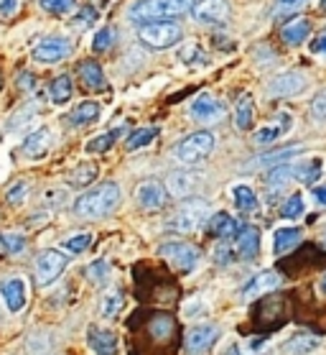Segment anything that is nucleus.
Listing matches in <instances>:
<instances>
[{
	"label": "nucleus",
	"mask_w": 326,
	"mask_h": 355,
	"mask_svg": "<svg viewBox=\"0 0 326 355\" xmlns=\"http://www.w3.org/2000/svg\"><path fill=\"white\" fill-rule=\"evenodd\" d=\"M120 197H123V192H120L118 182H105V184H100L92 192H84L80 200L74 202V215L89 220L105 218L107 212L118 207Z\"/></svg>",
	"instance_id": "f257e3e1"
},
{
	"label": "nucleus",
	"mask_w": 326,
	"mask_h": 355,
	"mask_svg": "<svg viewBox=\"0 0 326 355\" xmlns=\"http://www.w3.org/2000/svg\"><path fill=\"white\" fill-rule=\"evenodd\" d=\"M194 8V0H138L130 8L133 21H168L186 16Z\"/></svg>",
	"instance_id": "f03ea898"
},
{
	"label": "nucleus",
	"mask_w": 326,
	"mask_h": 355,
	"mask_svg": "<svg viewBox=\"0 0 326 355\" xmlns=\"http://www.w3.org/2000/svg\"><path fill=\"white\" fill-rule=\"evenodd\" d=\"M181 26L174 21H145L138 26V39L151 49H168L181 39Z\"/></svg>",
	"instance_id": "7ed1b4c3"
},
{
	"label": "nucleus",
	"mask_w": 326,
	"mask_h": 355,
	"mask_svg": "<svg viewBox=\"0 0 326 355\" xmlns=\"http://www.w3.org/2000/svg\"><path fill=\"white\" fill-rule=\"evenodd\" d=\"M212 148H215V136L209 130H199V133L186 136L181 144H176L174 156L181 164H197L201 159H207L212 154Z\"/></svg>",
	"instance_id": "20e7f679"
},
{
	"label": "nucleus",
	"mask_w": 326,
	"mask_h": 355,
	"mask_svg": "<svg viewBox=\"0 0 326 355\" xmlns=\"http://www.w3.org/2000/svg\"><path fill=\"white\" fill-rule=\"evenodd\" d=\"M209 212V205L204 200H186L183 207L168 220V227L176 233H197L204 225V218Z\"/></svg>",
	"instance_id": "39448f33"
},
{
	"label": "nucleus",
	"mask_w": 326,
	"mask_h": 355,
	"mask_svg": "<svg viewBox=\"0 0 326 355\" xmlns=\"http://www.w3.org/2000/svg\"><path fill=\"white\" fill-rule=\"evenodd\" d=\"M66 263H69V259L64 256L62 250H54V248L44 250L39 259H36V279H39L41 286H48L51 282H56L62 276L64 268H66Z\"/></svg>",
	"instance_id": "423d86ee"
},
{
	"label": "nucleus",
	"mask_w": 326,
	"mask_h": 355,
	"mask_svg": "<svg viewBox=\"0 0 326 355\" xmlns=\"http://www.w3.org/2000/svg\"><path fill=\"white\" fill-rule=\"evenodd\" d=\"M72 54V41L64 39V36H48V39H41L36 46H33L31 57L36 62H44V64H54V62H62Z\"/></svg>",
	"instance_id": "0eeeda50"
},
{
	"label": "nucleus",
	"mask_w": 326,
	"mask_h": 355,
	"mask_svg": "<svg viewBox=\"0 0 326 355\" xmlns=\"http://www.w3.org/2000/svg\"><path fill=\"white\" fill-rule=\"evenodd\" d=\"M217 338H219V327H215V324H197V327H191L186 332L183 350H186V355H204L217 343Z\"/></svg>",
	"instance_id": "6e6552de"
},
{
	"label": "nucleus",
	"mask_w": 326,
	"mask_h": 355,
	"mask_svg": "<svg viewBox=\"0 0 326 355\" xmlns=\"http://www.w3.org/2000/svg\"><path fill=\"white\" fill-rule=\"evenodd\" d=\"M161 253H163L176 268H181V271H191V268L197 266V261H199V250L181 241L163 243V245H161Z\"/></svg>",
	"instance_id": "1a4fd4ad"
},
{
	"label": "nucleus",
	"mask_w": 326,
	"mask_h": 355,
	"mask_svg": "<svg viewBox=\"0 0 326 355\" xmlns=\"http://www.w3.org/2000/svg\"><path fill=\"white\" fill-rule=\"evenodd\" d=\"M306 85H309V80H306L301 72H286V74L273 77V80L268 82V95L271 97H291V95L303 92Z\"/></svg>",
	"instance_id": "9d476101"
},
{
	"label": "nucleus",
	"mask_w": 326,
	"mask_h": 355,
	"mask_svg": "<svg viewBox=\"0 0 326 355\" xmlns=\"http://www.w3.org/2000/svg\"><path fill=\"white\" fill-rule=\"evenodd\" d=\"M224 115V105L217 100V97H212L209 92H201L194 103H191V118L199 123H215L219 121Z\"/></svg>",
	"instance_id": "9b49d317"
},
{
	"label": "nucleus",
	"mask_w": 326,
	"mask_h": 355,
	"mask_svg": "<svg viewBox=\"0 0 326 355\" xmlns=\"http://www.w3.org/2000/svg\"><path fill=\"white\" fill-rule=\"evenodd\" d=\"M166 187L161 184L159 179H145L143 184L138 187V205L145 207V210H159L166 205Z\"/></svg>",
	"instance_id": "f8f14e48"
},
{
	"label": "nucleus",
	"mask_w": 326,
	"mask_h": 355,
	"mask_svg": "<svg viewBox=\"0 0 326 355\" xmlns=\"http://www.w3.org/2000/svg\"><path fill=\"white\" fill-rule=\"evenodd\" d=\"M194 18L199 21V24H207V26H215V24H222L230 8H227V3L224 0H201L197 3L194 8H191Z\"/></svg>",
	"instance_id": "ddd939ff"
},
{
	"label": "nucleus",
	"mask_w": 326,
	"mask_h": 355,
	"mask_svg": "<svg viewBox=\"0 0 326 355\" xmlns=\"http://www.w3.org/2000/svg\"><path fill=\"white\" fill-rule=\"evenodd\" d=\"M0 294H3V299H6V304H8L10 312H21V309L26 307V299H28L26 294H28V289H26L24 279H18V276L6 279L3 286H0Z\"/></svg>",
	"instance_id": "4468645a"
},
{
	"label": "nucleus",
	"mask_w": 326,
	"mask_h": 355,
	"mask_svg": "<svg viewBox=\"0 0 326 355\" xmlns=\"http://www.w3.org/2000/svg\"><path fill=\"white\" fill-rule=\"evenodd\" d=\"M237 253L245 261H253L260 253V230L255 225H245L237 233Z\"/></svg>",
	"instance_id": "2eb2a0df"
},
{
	"label": "nucleus",
	"mask_w": 326,
	"mask_h": 355,
	"mask_svg": "<svg viewBox=\"0 0 326 355\" xmlns=\"http://www.w3.org/2000/svg\"><path fill=\"white\" fill-rule=\"evenodd\" d=\"M280 286V276L275 271H263V274H257L253 282L247 284L245 289H242V299H255L265 294V291H273Z\"/></svg>",
	"instance_id": "dca6fc26"
},
{
	"label": "nucleus",
	"mask_w": 326,
	"mask_h": 355,
	"mask_svg": "<svg viewBox=\"0 0 326 355\" xmlns=\"http://www.w3.org/2000/svg\"><path fill=\"white\" fill-rule=\"evenodd\" d=\"M291 174L293 179H298L301 184H314L318 182V177L324 174V162L314 156V159H306V162H298V164H291Z\"/></svg>",
	"instance_id": "f3484780"
},
{
	"label": "nucleus",
	"mask_w": 326,
	"mask_h": 355,
	"mask_svg": "<svg viewBox=\"0 0 326 355\" xmlns=\"http://www.w3.org/2000/svg\"><path fill=\"white\" fill-rule=\"evenodd\" d=\"M288 130H291V115L288 113H280L275 118V123H268L263 128L255 133V141L257 144H273V141H278L280 136H286Z\"/></svg>",
	"instance_id": "a211bd4d"
},
{
	"label": "nucleus",
	"mask_w": 326,
	"mask_h": 355,
	"mask_svg": "<svg viewBox=\"0 0 326 355\" xmlns=\"http://www.w3.org/2000/svg\"><path fill=\"white\" fill-rule=\"evenodd\" d=\"M89 345L97 355H115L118 350V338L110 330H100V327H89Z\"/></svg>",
	"instance_id": "6ab92c4d"
},
{
	"label": "nucleus",
	"mask_w": 326,
	"mask_h": 355,
	"mask_svg": "<svg viewBox=\"0 0 326 355\" xmlns=\"http://www.w3.org/2000/svg\"><path fill=\"white\" fill-rule=\"evenodd\" d=\"M301 243V230L298 227H278L273 233V253L275 256H283L291 248H296Z\"/></svg>",
	"instance_id": "aec40b11"
},
{
	"label": "nucleus",
	"mask_w": 326,
	"mask_h": 355,
	"mask_svg": "<svg viewBox=\"0 0 326 355\" xmlns=\"http://www.w3.org/2000/svg\"><path fill=\"white\" fill-rule=\"evenodd\" d=\"M207 230L215 235V238H232V235L237 233V223H235V218L227 215V212H215L207 223Z\"/></svg>",
	"instance_id": "412c9836"
},
{
	"label": "nucleus",
	"mask_w": 326,
	"mask_h": 355,
	"mask_svg": "<svg viewBox=\"0 0 326 355\" xmlns=\"http://www.w3.org/2000/svg\"><path fill=\"white\" fill-rule=\"evenodd\" d=\"M97 118H100V105L92 103V100H87V103H80L72 113L66 115V123H69V125H87V123L97 121Z\"/></svg>",
	"instance_id": "4be33fe9"
},
{
	"label": "nucleus",
	"mask_w": 326,
	"mask_h": 355,
	"mask_svg": "<svg viewBox=\"0 0 326 355\" xmlns=\"http://www.w3.org/2000/svg\"><path fill=\"white\" fill-rule=\"evenodd\" d=\"M311 33V21L309 18H296V21H291V24L283 26V31H280V36H283V41L286 44H301V41H306V36Z\"/></svg>",
	"instance_id": "5701e85b"
},
{
	"label": "nucleus",
	"mask_w": 326,
	"mask_h": 355,
	"mask_svg": "<svg viewBox=\"0 0 326 355\" xmlns=\"http://www.w3.org/2000/svg\"><path fill=\"white\" fill-rule=\"evenodd\" d=\"M318 347V338H314V335H309V332H301V335H296V338H291L283 345V353L288 355H309L311 350H316Z\"/></svg>",
	"instance_id": "b1692460"
},
{
	"label": "nucleus",
	"mask_w": 326,
	"mask_h": 355,
	"mask_svg": "<svg viewBox=\"0 0 326 355\" xmlns=\"http://www.w3.org/2000/svg\"><path fill=\"white\" fill-rule=\"evenodd\" d=\"M77 69H80L82 80L87 82L89 87L97 89V92H102L105 85H107V82H105V74H102V67L97 64V62H92V59H87V62H82Z\"/></svg>",
	"instance_id": "393cba45"
},
{
	"label": "nucleus",
	"mask_w": 326,
	"mask_h": 355,
	"mask_svg": "<svg viewBox=\"0 0 326 355\" xmlns=\"http://www.w3.org/2000/svg\"><path fill=\"white\" fill-rule=\"evenodd\" d=\"M48 144H51V133H48V128H41L24 141V154L36 159V156H41L44 151H46Z\"/></svg>",
	"instance_id": "a878e982"
},
{
	"label": "nucleus",
	"mask_w": 326,
	"mask_h": 355,
	"mask_svg": "<svg viewBox=\"0 0 326 355\" xmlns=\"http://www.w3.org/2000/svg\"><path fill=\"white\" fill-rule=\"evenodd\" d=\"M123 307H125V294H123V291H118V289H112L102 297L100 315H102L105 320H115V317L123 312Z\"/></svg>",
	"instance_id": "bb28decb"
},
{
	"label": "nucleus",
	"mask_w": 326,
	"mask_h": 355,
	"mask_svg": "<svg viewBox=\"0 0 326 355\" xmlns=\"http://www.w3.org/2000/svg\"><path fill=\"white\" fill-rule=\"evenodd\" d=\"M48 97H51V103L56 105H64L69 97H72V80L62 74V77H56L51 85H48Z\"/></svg>",
	"instance_id": "cd10ccee"
},
{
	"label": "nucleus",
	"mask_w": 326,
	"mask_h": 355,
	"mask_svg": "<svg viewBox=\"0 0 326 355\" xmlns=\"http://www.w3.org/2000/svg\"><path fill=\"white\" fill-rule=\"evenodd\" d=\"M232 197H235L237 210H242V212H255V210H257V197H255V192L247 184L232 187Z\"/></svg>",
	"instance_id": "c85d7f7f"
},
{
	"label": "nucleus",
	"mask_w": 326,
	"mask_h": 355,
	"mask_svg": "<svg viewBox=\"0 0 326 355\" xmlns=\"http://www.w3.org/2000/svg\"><path fill=\"white\" fill-rule=\"evenodd\" d=\"M253 97L250 95H242L239 97L237 107H235V125H237L239 130H247L250 125H253Z\"/></svg>",
	"instance_id": "c756f323"
},
{
	"label": "nucleus",
	"mask_w": 326,
	"mask_h": 355,
	"mask_svg": "<svg viewBox=\"0 0 326 355\" xmlns=\"http://www.w3.org/2000/svg\"><path fill=\"white\" fill-rule=\"evenodd\" d=\"M120 138V128H112L107 130V133H102V136L92 138L87 144V151L89 154H107L112 146H115V141Z\"/></svg>",
	"instance_id": "7c9ffc66"
},
{
	"label": "nucleus",
	"mask_w": 326,
	"mask_h": 355,
	"mask_svg": "<svg viewBox=\"0 0 326 355\" xmlns=\"http://www.w3.org/2000/svg\"><path fill=\"white\" fill-rule=\"evenodd\" d=\"M303 212H306V202H303V194L296 192V194H291V197L286 200V205H283L280 215H283L286 220H298V218H303Z\"/></svg>",
	"instance_id": "2f4dec72"
},
{
	"label": "nucleus",
	"mask_w": 326,
	"mask_h": 355,
	"mask_svg": "<svg viewBox=\"0 0 326 355\" xmlns=\"http://www.w3.org/2000/svg\"><path fill=\"white\" fill-rule=\"evenodd\" d=\"M288 179H293V174H291V166H286V164H278V166H273V169L268 171L265 182H268V187H271V189H280V187L288 184Z\"/></svg>",
	"instance_id": "473e14b6"
},
{
	"label": "nucleus",
	"mask_w": 326,
	"mask_h": 355,
	"mask_svg": "<svg viewBox=\"0 0 326 355\" xmlns=\"http://www.w3.org/2000/svg\"><path fill=\"white\" fill-rule=\"evenodd\" d=\"M159 136V128H141V130H133V136L127 138L125 148L127 151H136V148H141V146H148L153 141V138Z\"/></svg>",
	"instance_id": "72a5a7b5"
},
{
	"label": "nucleus",
	"mask_w": 326,
	"mask_h": 355,
	"mask_svg": "<svg viewBox=\"0 0 326 355\" xmlns=\"http://www.w3.org/2000/svg\"><path fill=\"white\" fill-rule=\"evenodd\" d=\"M107 274H110V261H107V259H97L87 266V279H89V282L102 284L105 279H107Z\"/></svg>",
	"instance_id": "f704fd0d"
},
{
	"label": "nucleus",
	"mask_w": 326,
	"mask_h": 355,
	"mask_svg": "<svg viewBox=\"0 0 326 355\" xmlns=\"http://www.w3.org/2000/svg\"><path fill=\"white\" fill-rule=\"evenodd\" d=\"M41 8H46L48 13L64 16V13H72L77 8V0H41Z\"/></svg>",
	"instance_id": "c9c22d12"
},
{
	"label": "nucleus",
	"mask_w": 326,
	"mask_h": 355,
	"mask_svg": "<svg viewBox=\"0 0 326 355\" xmlns=\"http://www.w3.org/2000/svg\"><path fill=\"white\" fill-rule=\"evenodd\" d=\"M0 243L8 253H21L26 248V238L21 233H0Z\"/></svg>",
	"instance_id": "e433bc0d"
},
{
	"label": "nucleus",
	"mask_w": 326,
	"mask_h": 355,
	"mask_svg": "<svg viewBox=\"0 0 326 355\" xmlns=\"http://www.w3.org/2000/svg\"><path fill=\"white\" fill-rule=\"evenodd\" d=\"M89 243H92V235L77 233V235H72V238H66V241H64V248L72 250V253H82V250L89 248Z\"/></svg>",
	"instance_id": "4c0bfd02"
},
{
	"label": "nucleus",
	"mask_w": 326,
	"mask_h": 355,
	"mask_svg": "<svg viewBox=\"0 0 326 355\" xmlns=\"http://www.w3.org/2000/svg\"><path fill=\"white\" fill-rule=\"evenodd\" d=\"M301 148H283V151H278V154H271V156H260V159H255L253 166H265V164H275L278 166L280 162H286L288 156L298 154Z\"/></svg>",
	"instance_id": "58836bf2"
},
{
	"label": "nucleus",
	"mask_w": 326,
	"mask_h": 355,
	"mask_svg": "<svg viewBox=\"0 0 326 355\" xmlns=\"http://www.w3.org/2000/svg\"><path fill=\"white\" fill-rule=\"evenodd\" d=\"M301 6H306V0H275V6H273V16L280 18V16H286V13H296Z\"/></svg>",
	"instance_id": "ea45409f"
},
{
	"label": "nucleus",
	"mask_w": 326,
	"mask_h": 355,
	"mask_svg": "<svg viewBox=\"0 0 326 355\" xmlns=\"http://www.w3.org/2000/svg\"><path fill=\"white\" fill-rule=\"evenodd\" d=\"M95 177H97V166H95V164H82L80 169L72 174V182H74V184L84 187V184H89V182H92Z\"/></svg>",
	"instance_id": "a19ab883"
},
{
	"label": "nucleus",
	"mask_w": 326,
	"mask_h": 355,
	"mask_svg": "<svg viewBox=\"0 0 326 355\" xmlns=\"http://www.w3.org/2000/svg\"><path fill=\"white\" fill-rule=\"evenodd\" d=\"M171 330H174V320L171 317H156L151 324V332L156 335V338H168L171 335Z\"/></svg>",
	"instance_id": "79ce46f5"
},
{
	"label": "nucleus",
	"mask_w": 326,
	"mask_h": 355,
	"mask_svg": "<svg viewBox=\"0 0 326 355\" xmlns=\"http://www.w3.org/2000/svg\"><path fill=\"white\" fill-rule=\"evenodd\" d=\"M311 118H314V121H326V89H321V92L311 100Z\"/></svg>",
	"instance_id": "37998d69"
},
{
	"label": "nucleus",
	"mask_w": 326,
	"mask_h": 355,
	"mask_svg": "<svg viewBox=\"0 0 326 355\" xmlns=\"http://www.w3.org/2000/svg\"><path fill=\"white\" fill-rule=\"evenodd\" d=\"M112 41H115L112 28H102V31H97L95 41H92V49H95V51H107V49L112 46Z\"/></svg>",
	"instance_id": "c03bdc74"
},
{
	"label": "nucleus",
	"mask_w": 326,
	"mask_h": 355,
	"mask_svg": "<svg viewBox=\"0 0 326 355\" xmlns=\"http://www.w3.org/2000/svg\"><path fill=\"white\" fill-rule=\"evenodd\" d=\"M189 177H186V174H174V177H171V182H168V189H171V192L174 194H183V192H189Z\"/></svg>",
	"instance_id": "a18cd8bd"
},
{
	"label": "nucleus",
	"mask_w": 326,
	"mask_h": 355,
	"mask_svg": "<svg viewBox=\"0 0 326 355\" xmlns=\"http://www.w3.org/2000/svg\"><path fill=\"white\" fill-rule=\"evenodd\" d=\"M309 51L314 54V57H326V31H321L316 39L311 41Z\"/></svg>",
	"instance_id": "49530a36"
},
{
	"label": "nucleus",
	"mask_w": 326,
	"mask_h": 355,
	"mask_svg": "<svg viewBox=\"0 0 326 355\" xmlns=\"http://www.w3.org/2000/svg\"><path fill=\"white\" fill-rule=\"evenodd\" d=\"M179 57H181V62H186V64H189V62H194V59H199V44H194V41H191V44H186V46L179 51Z\"/></svg>",
	"instance_id": "de8ad7c7"
},
{
	"label": "nucleus",
	"mask_w": 326,
	"mask_h": 355,
	"mask_svg": "<svg viewBox=\"0 0 326 355\" xmlns=\"http://www.w3.org/2000/svg\"><path fill=\"white\" fill-rule=\"evenodd\" d=\"M24 197H26V182H16V184L8 189V202L10 205H18Z\"/></svg>",
	"instance_id": "09e8293b"
},
{
	"label": "nucleus",
	"mask_w": 326,
	"mask_h": 355,
	"mask_svg": "<svg viewBox=\"0 0 326 355\" xmlns=\"http://www.w3.org/2000/svg\"><path fill=\"white\" fill-rule=\"evenodd\" d=\"M18 8V0H0V16H13Z\"/></svg>",
	"instance_id": "8fccbe9b"
},
{
	"label": "nucleus",
	"mask_w": 326,
	"mask_h": 355,
	"mask_svg": "<svg viewBox=\"0 0 326 355\" xmlns=\"http://www.w3.org/2000/svg\"><path fill=\"white\" fill-rule=\"evenodd\" d=\"M199 307H204L199 299H194V302H186V304H183V315H186V317H199V315H197V312H199Z\"/></svg>",
	"instance_id": "3c124183"
},
{
	"label": "nucleus",
	"mask_w": 326,
	"mask_h": 355,
	"mask_svg": "<svg viewBox=\"0 0 326 355\" xmlns=\"http://www.w3.org/2000/svg\"><path fill=\"white\" fill-rule=\"evenodd\" d=\"M314 200H316L318 205H326V184L324 187H316V189H314Z\"/></svg>",
	"instance_id": "603ef678"
},
{
	"label": "nucleus",
	"mask_w": 326,
	"mask_h": 355,
	"mask_svg": "<svg viewBox=\"0 0 326 355\" xmlns=\"http://www.w3.org/2000/svg\"><path fill=\"white\" fill-rule=\"evenodd\" d=\"M24 87H26V89H31V87H33V80L28 77V74L24 77Z\"/></svg>",
	"instance_id": "864d4df0"
},
{
	"label": "nucleus",
	"mask_w": 326,
	"mask_h": 355,
	"mask_svg": "<svg viewBox=\"0 0 326 355\" xmlns=\"http://www.w3.org/2000/svg\"><path fill=\"white\" fill-rule=\"evenodd\" d=\"M227 355H239V347H237V345H230V350H227Z\"/></svg>",
	"instance_id": "5fc2aeb1"
},
{
	"label": "nucleus",
	"mask_w": 326,
	"mask_h": 355,
	"mask_svg": "<svg viewBox=\"0 0 326 355\" xmlns=\"http://www.w3.org/2000/svg\"><path fill=\"white\" fill-rule=\"evenodd\" d=\"M318 8H321V10H326V0H318Z\"/></svg>",
	"instance_id": "6e6d98bb"
},
{
	"label": "nucleus",
	"mask_w": 326,
	"mask_h": 355,
	"mask_svg": "<svg viewBox=\"0 0 326 355\" xmlns=\"http://www.w3.org/2000/svg\"><path fill=\"white\" fill-rule=\"evenodd\" d=\"M324 289H326V279H324Z\"/></svg>",
	"instance_id": "4d7b16f0"
},
{
	"label": "nucleus",
	"mask_w": 326,
	"mask_h": 355,
	"mask_svg": "<svg viewBox=\"0 0 326 355\" xmlns=\"http://www.w3.org/2000/svg\"><path fill=\"white\" fill-rule=\"evenodd\" d=\"M324 243H326V233H324Z\"/></svg>",
	"instance_id": "13d9d810"
}]
</instances>
